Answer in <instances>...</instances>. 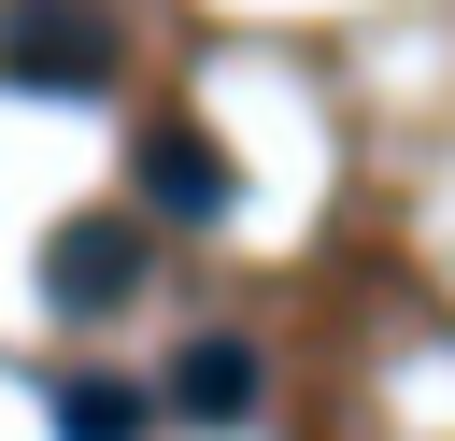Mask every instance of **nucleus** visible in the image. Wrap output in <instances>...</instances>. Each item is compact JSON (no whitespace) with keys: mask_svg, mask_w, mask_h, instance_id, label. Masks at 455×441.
I'll list each match as a JSON object with an SVG mask.
<instances>
[{"mask_svg":"<svg viewBox=\"0 0 455 441\" xmlns=\"http://www.w3.org/2000/svg\"><path fill=\"white\" fill-rule=\"evenodd\" d=\"M114 57H128V28L100 14V0H0V85H114Z\"/></svg>","mask_w":455,"mask_h":441,"instance_id":"f257e3e1","label":"nucleus"},{"mask_svg":"<svg viewBox=\"0 0 455 441\" xmlns=\"http://www.w3.org/2000/svg\"><path fill=\"white\" fill-rule=\"evenodd\" d=\"M43 285H57V313H114V299L142 285V228H114V213H71V228L43 242Z\"/></svg>","mask_w":455,"mask_h":441,"instance_id":"f03ea898","label":"nucleus"},{"mask_svg":"<svg viewBox=\"0 0 455 441\" xmlns=\"http://www.w3.org/2000/svg\"><path fill=\"white\" fill-rule=\"evenodd\" d=\"M142 199H156V213H185V228H199V213H228V156H213L199 128H142Z\"/></svg>","mask_w":455,"mask_h":441,"instance_id":"7ed1b4c3","label":"nucleus"},{"mask_svg":"<svg viewBox=\"0 0 455 441\" xmlns=\"http://www.w3.org/2000/svg\"><path fill=\"white\" fill-rule=\"evenodd\" d=\"M171 413L242 427V413H256V341H185V356H171Z\"/></svg>","mask_w":455,"mask_h":441,"instance_id":"20e7f679","label":"nucleus"},{"mask_svg":"<svg viewBox=\"0 0 455 441\" xmlns=\"http://www.w3.org/2000/svg\"><path fill=\"white\" fill-rule=\"evenodd\" d=\"M57 441H142V398H128V384H100V370H85V384H57Z\"/></svg>","mask_w":455,"mask_h":441,"instance_id":"39448f33","label":"nucleus"}]
</instances>
